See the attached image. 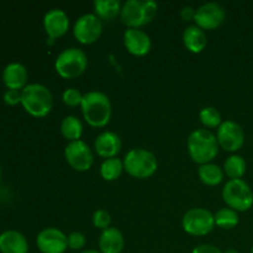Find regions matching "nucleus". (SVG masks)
Masks as SVG:
<instances>
[{
    "mask_svg": "<svg viewBox=\"0 0 253 253\" xmlns=\"http://www.w3.org/2000/svg\"><path fill=\"white\" fill-rule=\"evenodd\" d=\"M81 109L85 123L94 128L105 127L113 115L110 99L103 91L91 90L84 94Z\"/></svg>",
    "mask_w": 253,
    "mask_h": 253,
    "instance_id": "obj_1",
    "label": "nucleus"
},
{
    "mask_svg": "<svg viewBox=\"0 0 253 253\" xmlns=\"http://www.w3.org/2000/svg\"><path fill=\"white\" fill-rule=\"evenodd\" d=\"M219 142L215 133L207 128H197L187 140V150L193 162L199 166L211 163L219 155Z\"/></svg>",
    "mask_w": 253,
    "mask_h": 253,
    "instance_id": "obj_2",
    "label": "nucleus"
},
{
    "mask_svg": "<svg viewBox=\"0 0 253 253\" xmlns=\"http://www.w3.org/2000/svg\"><path fill=\"white\" fill-rule=\"evenodd\" d=\"M21 105L34 118H44L53 108V95L43 84H27L21 90Z\"/></svg>",
    "mask_w": 253,
    "mask_h": 253,
    "instance_id": "obj_3",
    "label": "nucleus"
},
{
    "mask_svg": "<svg viewBox=\"0 0 253 253\" xmlns=\"http://www.w3.org/2000/svg\"><path fill=\"white\" fill-rule=\"evenodd\" d=\"M123 161L125 172L136 179H148L158 169L157 157L145 148H132Z\"/></svg>",
    "mask_w": 253,
    "mask_h": 253,
    "instance_id": "obj_4",
    "label": "nucleus"
},
{
    "mask_svg": "<svg viewBox=\"0 0 253 253\" xmlns=\"http://www.w3.org/2000/svg\"><path fill=\"white\" fill-rule=\"evenodd\" d=\"M88 67V57L85 52L77 47L63 49L57 56L54 69L63 79H76L85 72Z\"/></svg>",
    "mask_w": 253,
    "mask_h": 253,
    "instance_id": "obj_5",
    "label": "nucleus"
},
{
    "mask_svg": "<svg viewBox=\"0 0 253 253\" xmlns=\"http://www.w3.org/2000/svg\"><path fill=\"white\" fill-rule=\"evenodd\" d=\"M221 197L227 208L244 212L253 207V190L244 179H229L222 187Z\"/></svg>",
    "mask_w": 253,
    "mask_h": 253,
    "instance_id": "obj_6",
    "label": "nucleus"
},
{
    "mask_svg": "<svg viewBox=\"0 0 253 253\" xmlns=\"http://www.w3.org/2000/svg\"><path fill=\"white\" fill-rule=\"evenodd\" d=\"M182 227L190 236H207L215 227L214 214L205 208H192L183 215Z\"/></svg>",
    "mask_w": 253,
    "mask_h": 253,
    "instance_id": "obj_7",
    "label": "nucleus"
},
{
    "mask_svg": "<svg viewBox=\"0 0 253 253\" xmlns=\"http://www.w3.org/2000/svg\"><path fill=\"white\" fill-rule=\"evenodd\" d=\"M64 158L72 169L77 172H88L94 165V153L83 140L68 142L64 148Z\"/></svg>",
    "mask_w": 253,
    "mask_h": 253,
    "instance_id": "obj_8",
    "label": "nucleus"
},
{
    "mask_svg": "<svg viewBox=\"0 0 253 253\" xmlns=\"http://www.w3.org/2000/svg\"><path fill=\"white\" fill-rule=\"evenodd\" d=\"M103 34V22L95 14H84L77 19L73 26V35L82 44H91L98 41Z\"/></svg>",
    "mask_w": 253,
    "mask_h": 253,
    "instance_id": "obj_9",
    "label": "nucleus"
},
{
    "mask_svg": "<svg viewBox=\"0 0 253 253\" xmlns=\"http://www.w3.org/2000/svg\"><path fill=\"white\" fill-rule=\"evenodd\" d=\"M216 138L220 148L226 152L235 153L242 148L245 143V131L236 121H222L221 125L216 130Z\"/></svg>",
    "mask_w": 253,
    "mask_h": 253,
    "instance_id": "obj_10",
    "label": "nucleus"
},
{
    "mask_svg": "<svg viewBox=\"0 0 253 253\" xmlns=\"http://www.w3.org/2000/svg\"><path fill=\"white\" fill-rule=\"evenodd\" d=\"M226 12L225 9L217 2H205L197 9L194 25L204 31L216 30L224 24Z\"/></svg>",
    "mask_w": 253,
    "mask_h": 253,
    "instance_id": "obj_11",
    "label": "nucleus"
},
{
    "mask_svg": "<svg viewBox=\"0 0 253 253\" xmlns=\"http://www.w3.org/2000/svg\"><path fill=\"white\" fill-rule=\"evenodd\" d=\"M36 245L41 253H64L68 250V236L57 227H46L37 235Z\"/></svg>",
    "mask_w": 253,
    "mask_h": 253,
    "instance_id": "obj_12",
    "label": "nucleus"
},
{
    "mask_svg": "<svg viewBox=\"0 0 253 253\" xmlns=\"http://www.w3.org/2000/svg\"><path fill=\"white\" fill-rule=\"evenodd\" d=\"M120 19L127 29H141L150 24L146 12L145 1L142 0H127L123 4Z\"/></svg>",
    "mask_w": 253,
    "mask_h": 253,
    "instance_id": "obj_13",
    "label": "nucleus"
},
{
    "mask_svg": "<svg viewBox=\"0 0 253 253\" xmlns=\"http://www.w3.org/2000/svg\"><path fill=\"white\" fill-rule=\"evenodd\" d=\"M43 29L49 40L61 39L69 30V17L62 9H51L43 16Z\"/></svg>",
    "mask_w": 253,
    "mask_h": 253,
    "instance_id": "obj_14",
    "label": "nucleus"
},
{
    "mask_svg": "<svg viewBox=\"0 0 253 253\" xmlns=\"http://www.w3.org/2000/svg\"><path fill=\"white\" fill-rule=\"evenodd\" d=\"M124 44L126 51L135 57H143L152 48L151 37L141 29H127L124 32Z\"/></svg>",
    "mask_w": 253,
    "mask_h": 253,
    "instance_id": "obj_15",
    "label": "nucleus"
},
{
    "mask_svg": "<svg viewBox=\"0 0 253 253\" xmlns=\"http://www.w3.org/2000/svg\"><path fill=\"white\" fill-rule=\"evenodd\" d=\"M121 147H123V142H121L120 136L113 131H104L99 133L94 141V151L103 160L118 157Z\"/></svg>",
    "mask_w": 253,
    "mask_h": 253,
    "instance_id": "obj_16",
    "label": "nucleus"
},
{
    "mask_svg": "<svg viewBox=\"0 0 253 253\" xmlns=\"http://www.w3.org/2000/svg\"><path fill=\"white\" fill-rule=\"evenodd\" d=\"M27 78L26 67L19 62H11L2 71V82L7 89L22 90L27 85Z\"/></svg>",
    "mask_w": 253,
    "mask_h": 253,
    "instance_id": "obj_17",
    "label": "nucleus"
},
{
    "mask_svg": "<svg viewBox=\"0 0 253 253\" xmlns=\"http://www.w3.org/2000/svg\"><path fill=\"white\" fill-rule=\"evenodd\" d=\"M100 253H123L125 249V237L118 227H109L101 231L98 241Z\"/></svg>",
    "mask_w": 253,
    "mask_h": 253,
    "instance_id": "obj_18",
    "label": "nucleus"
},
{
    "mask_svg": "<svg viewBox=\"0 0 253 253\" xmlns=\"http://www.w3.org/2000/svg\"><path fill=\"white\" fill-rule=\"evenodd\" d=\"M0 252L1 253H29L27 239L16 230H6L0 234Z\"/></svg>",
    "mask_w": 253,
    "mask_h": 253,
    "instance_id": "obj_19",
    "label": "nucleus"
},
{
    "mask_svg": "<svg viewBox=\"0 0 253 253\" xmlns=\"http://www.w3.org/2000/svg\"><path fill=\"white\" fill-rule=\"evenodd\" d=\"M183 44L192 53H200L208 44L207 34L197 25H190L183 32Z\"/></svg>",
    "mask_w": 253,
    "mask_h": 253,
    "instance_id": "obj_20",
    "label": "nucleus"
},
{
    "mask_svg": "<svg viewBox=\"0 0 253 253\" xmlns=\"http://www.w3.org/2000/svg\"><path fill=\"white\" fill-rule=\"evenodd\" d=\"M94 14L100 20L113 21L120 16L123 2L119 0H95L93 2Z\"/></svg>",
    "mask_w": 253,
    "mask_h": 253,
    "instance_id": "obj_21",
    "label": "nucleus"
},
{
    "mask_svg": "<svg viewBox=\"0 0 253 253\" xmlns=\"http://www.w3.org/2000/svg\"><path fill=\"white\" fill-rule=\"evenodd\" d=\"M198 177H199L200 182L203 184L208 185V187H216V185L222 183L225 173L224 169L219 165H215V163L211 162L199 166V168H198Z\"/></svg>",
    "mask_w": 253,
    "mask_h": 253,
    "instance_id": "obj_22",
    "label": "nucleus"
},
{
    "mask_svg": "<svg viewBox=\"0 0 253 253\" xmlns=\"http://www.w3.org/2000/svg\"><path fill=\"white\" fill-rule=\"evenodd\" d=\"M61 133L68 142L82 140L83 136V124L81 119L74 115H68L62 120L61 123Z\"/></svg>",
    "mask_w": 253,
    "mask_h": 253,
    "instance_id": "obj_23",
    "label": "nucleus"
},
{
    "mask_svg": "<svg viewBox=\"0 0 253 253\" xmlns=\"http://www.w3.org/2000/svg\"><path fill=\"white\" fill-rule=\"evenodd\" d=\"M222 169L229 179H242V177L246 174L247 163L242 156L234 153L226 158Z\"/></svg>",
    "mask_w": 253,
    "mask_h": 253,
    "instance_id": "obj_24",
    "label": "nucleus"
},
{
    "mask_svg": "<svg viewBox=\"0 0 253 253\" xmlns=\"http://www.w3.org/2000/svg\"><path fill=\"white\" fill-rule=\"evenodd\" d=\"M124 170H125L124 161L119 157L104 160L100 165V175L106 182H114V180L119 179Z\"/></svg>",
    "mask_w": 253,
    "mask_h": 253,
    "instance_id": "obj_25",
    "label": "nucleus"
},
{
    "mask_svg": "<svg viewBox=\"0 0 253 253\" xmlns=\"http://www.w3.org/2000/svg\"><path fill=\"white\" fill-rule=\"evenodd\" d=\"M215 226L222 230H231L236 227L240 222L239 212L231 208H221L214 214Z\"/></svg>",
    "mask_w": 253,
    "mask_h": 253,
    "instance_id": "obj_26",
    "label": "nucleus"
},
{
    "mask_svg": "<svg viewBox=\"0 0 253 253\" xmlns=\"http://www.w3.org/2000/svg\"><path fill=\"white\" fill-rule=\"evenodd\" d=\"M199 120L207 130H210V128H216L217 130V127L222 124L221 114L214 106L203 108L199 113Z\"/></svg>",
    "mask_w": 253,
    "mask_h": 253,
    "instance_id": "obj_27",
    "label": "nucleus"
},
{
    "mask_svg": "<svg viewBox=\"0 0 253 253\" xmlns=\"http://www.w3.org/2000/svg\"><path fill=\"white\" fill-rule=\"evenodd\" d=\"M83 95L84 94H82L78 89L68 88L62 94V101L64 103V105L69 106V108H77V106L82 105Z\"/></svg>",
    "mask_w": 253,
    "mask_h": 253,
    "instance_id": "obj_28",
    "label": "nucleus"
},
{
    "mask_svg": "<svg viewBox=\"0 0 253 253\" xmlns=\"http://www.w3.org/2000/svg\"><path fill=\"white\" fill-rule=\"evenodd\" d=\"M91 221H93L94 227L104 231V230L109 229L111 226V215L106 210L99 209L94 211Z\"/></svg>",
    "mask_w": 253,
    "mask_h": 253,
    "instance_id": "obj_29",
    "label": "nucleus"
},
{
    "mask_svg": "<svg viewBox=\"0 0 253 253\" xmlns=\"http://www.w3.org/2000/svg\"><path fill=\"white\" fill-rule=\"evenodd\" d=\"M86 245V237L83 232L74 231L68 235V249L72 251H84Z\"/></svg>",
    "mask_w": 253,
    "mask_h": 253,
    "instance_id": "obj_30",
    "label": "nucleus"
},
{
    "mask_svg": "<svg viewBox=\"0 0 253 253\" xmlns=\"http://www.w3.org/2000/svg\"><path fill=\"white\" fill-rule=\"evenodd\" d=\"M5 104L7 105H17V104H21V90H15V89H6L2 95Z\"/></svg>",
    "mask_w": 253,
    "mask_h": 253,
    "instance_id": "obj_31",
    "label": "nucleus"
},
{
    "mask_svg": "<svg viewBox=\"0 0 253 253\" xmlns=\"http://www.w3.org/2000/svg\"><path fill=\"white\" fill-rule=\"evenodd\" d=\"M192 253H222V251L219 249V247L214 246V245L202 244L199 245V246L194 247Z\"/></svg>",
    "mask_w": 253,
    "mask_h": 253,
    "instance_id": "obj_32",
    "label": "nucleus"
},
{
    "mask_svg": "<svg viewBox=\"0 0 253 253\" xmlns=\"http://www.w3.org/2000/svg\"><path fill=\"white\" fill-rule=\"evenodd\" d=\"M195 14H197V10L193 6H184L180 10V17L184 21H194Z\"/></svg>",
    "mask_w": 253,
    "mask_h": 253,
    "instance_id": "obj_33",
    "label": "nucleus"
},
{
    "mask_svg": "<svg viewBox=\"0 0 253 253\" xmlns=\"http://www.w3.org/2000/svg\"><path fill=\"white\" fill-rule=\"evenodd\" d=\"M78 253H100L99 250H93V249H89V250H84V251L78 252Z\"/></svg>",
    "mask_w": 253,
    "mask_h": 253,
    "instance_id": "obj_34",
    "label": "nucleus"
},
{
    "mask_svg": "<svg viewBox=\"0 0 253 253\" xmlns=\"http://www.w3.org/2000/svg\"><path fill=\"white\" fill-rule=\"evenodd\" d=\"M222 253H239V251L235 249H227L225 250V251H222Z\"/></svg>",
    "mask_w": 253,
    "mask_h": 253,
    "instance_id": "obj_35",
    "label": "nucleus"
},
{
    "mask_svg": "<svg viewBox=\"0 0 253 253\" xmlns=\"http://www.w3.org/2000/svg\"><path fill=\"white\" fill-rule=\"evenodd\" d=\"M1 174H2V169H1V166H0V179H1Z\"/></svg>",
    "mask_w": 253,
    "mask_h": 253,
    "instance_id": "obj_36",
    "label": "nucleus"
},
{
    "mask_svg": "<svg viewBox=\"0 0 253 253\" xmlns=\"http://www.w3.org/2000/svg\"><path fill=\"white\" fill-rule=\"evenodd\" d=\"M251 253H253V247H252V250H251Z\"/></svg>",
    "mask_w": 253,
    "mask_h": 253,
    "instance_id": "obj_37",
    "label": "nucleus"
}]
</instances>
